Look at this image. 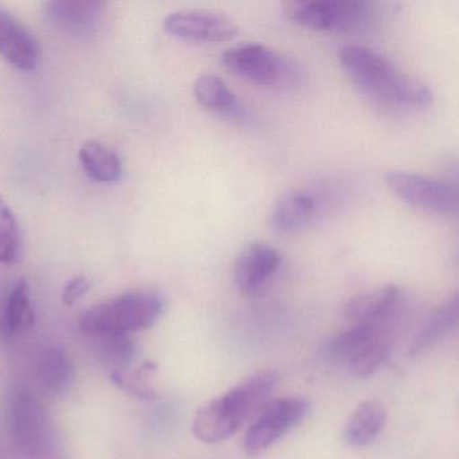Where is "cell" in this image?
<instances>
[{"label":"cell","mask_w":459,"mask_h":459,"mask_svg":"<svg viewBox=\"0 0 459 459\" xmlns=\"http://www.w3.org/2000/svg\"><path fill=\"white\" fill-rule=\"evenodd\" d=\"M33 321L30 287L25 279H21L7 295L4 316H2V327L7 335H15L30 327Z\"/></svg>","instance_id":"44dd1931"},{"label":"cell","mask_w":459,"mask_h":459,"mask_svg":"<svg viewBox=\"0 0 459 459\" xmlns=\"http://www.w3.org/2000/svg\"><path fill=\"white\" fill-rule=\"evenodd\" d=\"M90 290V283L82 276L72 279L65 284L63 290V300L65 305L72 306L77 300L82 299Z\"/></svg>","instance_id":"484cf974"},{"label":"cell","mask_w":459,"mask_h":459,"mask_svg":"<svg viewBox=\"0 0 459 459\" xmlns=\"http://www.w3.org/2000/svg\"><path fill=\"white\" fill-rule=\"evenodd\" d=\"M33 377L44 394L57 396L65 394L74 383V364L63 349L47 346L36 354Z\"/></svg>","instance_id":"4fadbf2b"},{"label":"cell","mask_w":459,"mask_h":459,"mask_svg":"<svg viewBox=\"0 0 459 459\" xmlns=\"http://www.w3.org/2000/svg\"><path fill=\"white\" fill-rule=\"evenodd\" d=\"M228 71L263 87H287L298 79L294 63L260 44H240L222 53Z\"/></svg>","instance_id":"8992f818"},{"label":"cell","mask_w":459,"mask_h":459,"mask_svg":"<svg viewBox=\"0 0 459 459\" xmlns=\"http://www.w3.org/2000/svg\"><path fill=\"white\" fill-rule=\"evenodd\" d=\"M316 200L306 190H291L278 198L270 222L279 233H294L302 230L316 213Z\"/></svg>","instance_id":"2e32d148"},{"label":"cell","mask_w":459,"mask_h":459,"mask_svg":"<svg viewBox=\"0 0 459 459\" xmlns=\"http://www.w3.org/2000/svg\"><path fill=\"white\" fill-rule=\"evenodd\" d=\"M10 435L28 459H64L52 419L29 386L14 384L4 397Z\"/></svg>","instance_id":"3957f363"},{"label":"cell","mask_w":459,"mask_h":459,"mask_svg":"<svg viewBox=\"0 0 459 459\" xmlns=\"http://www.w3.org/2000/svg\"><path fill=\"white\" fill-rule=\"evenodd\" d=\"M22 252L20 225L10 206L0 198V263L14 264Z\"/></svg>","instance_id":"7402d4cb"},{"label":"cell","mask_w":459,"mask_h":459,"mask_svg":"<svg viewBox=\"0 0 459 459\" xmlns=\"http://www.w3.org/2000/svg\"><path fill=\"white\" fill-rule=\"evenodd\" d=\"M85 173L96 182L114 184L123 174L122 160L117 152L99 142H87L79 152Z\"/></svg>","instance_id":"d6986e66"},{"label":"cell","mask_w":459,"mask_h":459,"mask_svg":"<svg viewBox=\"0 0 459 459\" xmlns=\"http://www.w3.org/2000/svg\"><path fill=\"white\" fill-rule=\"evenodd\" d=\"M399 299V289L394 284H384L369 291L361 292L345 306L348 321L359 324H378Z\"/></svg>","instance_id":"e0dca14e"},{"label":"cell","mask_w":459,"mask_h":459,"mask_svg":"<svg viewBox=\"0 0 459 459\" xmlns=\"http://www.w3.org/2000/svg\"><path fill=\"white\" fill-rule=\"evenodd\" d=\"M101 356L109 367L111 376L125 375L133 364L136 349L128 335H101Z\"/></svg>","instance_id":"603a6c76"},{"label":"cell","mask_w":459,"mask_h":459,"mask_svg":"<svg viewBox=\"0 0 459 459\" xmlns=\"http://www.w3.org/2000/svg\"><path fill=\"white\" fill-rule=\"evenodd\" d=\"M308 411L310 404L302 397H281L265 403L256 420L247 429L244 450L249 456L259 455L284 434L302 423Z\"/></svg>","instance_id":"52a82bcc"},{"label":"cell","mask_w":459,"mask_h":459,"mask_svg":"<svg viewBox=\"0 0 459 459\" xmlns=\"http://www.w3.org/2000/svg\"><path fill=\"white\" fill-rule=\"evenodd\" d=\"M44 13L57 30L90 39L106 28L108 4L99 0H53L44 4Z\"/></svg>","instance_id":"30bf717a"},{"label":"cell","mask_w":459,"mask_h":459,"mask_svg":"<svg viewBox=\"0 0 459 459\" xmlns=\"http://www.w3.org/2000/svg\"><path fill=\"white\" fill-rule=\"evenodd\" d=\"M389 351L391 348L388 341L383 337V334L377 335L349 359V370L356 377H368L386 361Z\"/></svg>","instance_id":"cb8c5ba5"},{"label":"cell","mask_w":459,"mask_h":459,"mask_svg":"<svg viewBox=\"0 0 459 459\" xmlns=\"http://www.w3.org/2000/svg\"><path fill=\"white\" fill-rule=\"evenodd\" d=\"M155 370H157V365L146 362L134 375L126 373V375L111 376V378L115 384L127 389L128 392H133L143 399L152 400L157 397V392L150 385V377L154 375Z\"/></svg>","instance_id":"d4e9b609"},{"label":"cell","mask_w":459,"mask_h":459,"mask_svg":"<svg viewBox=\"0 0 459 459\" xmlns=\"http://www.w3.org/2000/svg\"><path fill=\"white\" fill-rule=\"evenodd\" d=\"M169 36L193 44H220L232 41L238 26L232 18L208 10H184L173 13L163 21Z\"/></svg>","instance_id":"9c48e42d"},{"label":"cell","mask_w":459,"mask_h":459,"mask_svg":"<svg viewBox=\"0 0 459 459\" xmlns=\"http://www.w3.org/2000/svg\"><path fill=\"white\" fill-rule=\"evenodd\" d=\"M0 56L20 71H33L41 60V49L36 36L14 17L0 7Z\"/></svg>","instance_id":"7c38bea8"},{"label":"cell","mask_w":459,"mask_h":459,"mask_svg":"<svg viewBox=\"0 0 459 459\" xmlns=\"http://www.w3.org/2000/svg\"><path fill=\"white\" fill-rule=\"evenodd\" d=\"M281 265L278 249L264 243L248 244L241 249L235 264V283L244 295L259 292Z\"/></svg>","instance_id":"8fae6325"},{"label":"cell","mask_w":459,"mask_h":459,"mask_svg":"<svg viewBox=\"0 0 459 459\" xmlns=\"http://www.w3.org/2000/svg\"><path fill=\"white\" fill-rule=\"evenodd\" d=\"M458 319L459 298L458 294H455L437 306L427 316L426 321L411 341V356H418L445 340L451 332L455 330Z\"/></svg>","instance_id":"5bb4252c"},{"label":"cell","mask_w":459,"mask_h":459,"mask_svg":"<svg viewBox=\"0 0 459 459\" xmlns=\"http://www.w3.org/2000/svg\"><path fill=\"white\" fill-rule=\"evenodd\" d=\"M381 334L378 324L354 325L345 332L338 333L327 340L322 346L325 359L333 362H348L357 351H361L368 342Z\"/></svg>","instance_id":"ffe728a7"},{"label":"cell","mask_w":459,"mask_h":459,"mask_svg":"<svg viewBox=\"0 0 459 459\" xmlns=\"http://www.w3.org/2000/svg\"><path fill=\"white\" fill-rule=\"evenodd\" d=\"M276 385V373L271 370L255 373L235 388L201 407L193 421V434L209 445L228 439L238 432L252 413L262 410Z\"/></svg>","instance_id":"7a4b0ae2"},{"label":"cell","mask_w":459,"mask_h":459,"mask_svg":"<svg viewBox=\"0 0 459 459\" xmlns=\"http://www.w3.org/2000/svg\"><path fill=\"white\" fill-rule=\"evenodd\" d=\"M193 95L204 108L219 117L244 119L246 109L227 82L216 74H201L193 84Z\"/></svg>","instance_id":"9a60e30c"},{"label":"cell","mask_w":459,"mask_h":459,"mask_svg":"<svg viewBox=\"0 0 459 459\" xmlns=\"http://www.w3.org/2000/svg\"><path fill=\"white\" fill-rule=\"evenodd\" d=\"M338 58L354 84L380 103L413 109L431 103V91L423 82L368 48L346 45L341 48Z\"/></svg>","instance_id":"6da1fadb"},{"label":"cell","mask_w":459,"mask_h":459,"mask_svg":"<svg viewBox=\"0 0 459 459\" xmlns=\"http://www.w3.org/2000/svg\"><path fill=\"white\" fill-rule=\"evenodd\" d=\"M295 25L329 33H357L372 22L375 9L362 0H295L283 4Z\"/></svg>","instance_id":"5b68a950"},{"label":"cell","mask_w":459,"mask_h":459,"mask_svg":"<svg viewBox=\"0 0 459 459\" xmlns=\"http://www.w3.org/2000/svg\"><path fill=\"white\" fill-rule=\"evenodd\" d=\"M385 184L397 198L413 208L443 216L458 213V190L447 182L394 170L386 173Z\"/></svg>","instance_id":"ba28073f"},{"label":"cell","mask_w":459,"mask_h":459,"mask_svg":"<svg viewBox=\"0 0 459 459\" xmlns=\"http://www.w3.org/2000/svg\"><path fill=\"white\" fill-rule=\"evenodd\" d=\"M386 420L385 408L376 400L361 403L351 413L345 429V439L353 447L375 442Z\"/></svg>","instance_id":"ac0fdd59"},{"label":"cell","mask_w":459,"mask_h":459,"mask_svg":"<svg viewBox=\"0 0 459 459\" xmlns=\"http://www.w3.org/2000/svg\"><path fill=\"white\" fill-rule=\"evenodd\" d=\"M163 311V299L152 290H133L85 311L80 329L90 335H127L149 329Z\"/></svg>","instance_id":"277c9868"}]
</instances>
